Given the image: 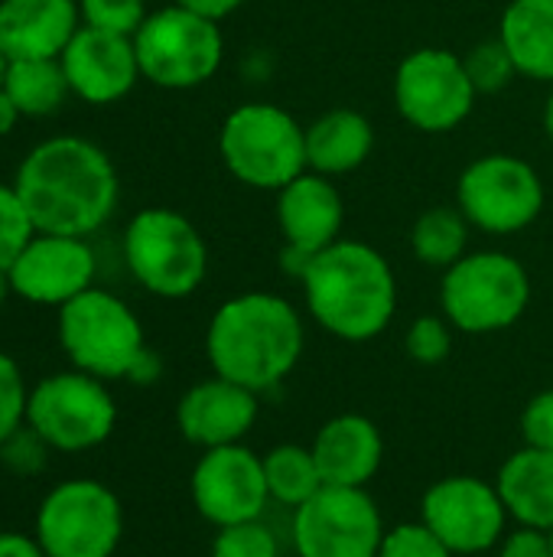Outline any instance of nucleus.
<instances>
[{
  "label": "nucleus",
  "instance_id": "f257e3e1",
  "mask_svg": "<svg viewBox=\"0 0 553 557\" xmlns=\"http://www.w3.org/2000/svg\"><path fill=\"white\" fill-rule=\"evenodd\" d=\"M36 232L88 238L117 209L121 180L111 157L85 137L36 144L13 180Z\"/></svg>",
  "mask_w": 553,
  "mask_h": 557
},
{
  "label": "nucleus",
  "instance_id": "f03ea898",
  "mask_svg": "<svg viewBox=\"0 0 553 557\" xmlns=\"http://www.w3.org/2000/svg\"><path fill=\"white\" fill-rule=\"evenodd\" d=\"M303 343V320L290 300L251 290L215 310L205 333V356L215 375L261 395L297 369Z\"/></svg>",
  "mask_w": 553,
  "mask_h": 557
},
{
  "label": "nucleus",
  "instance_id": "7ed1b4c3",
  "mask_svg": "<svg viewBox=\"0 0 553 557\" xmlns=\"http://www.w3.org/2000/svg\"><path fill=\"white\" fill-rule=\"evenodd\" d=\"M300 281L313 320L345 343H368L394 320L398 281L372 245L339 238L306 261Z\"/></svg>",
  "mask_w": 553,
  "mask_h": 557
},
{
  "label": "nucleus",
  "instance_id": "20e7f679",
  "mask_svg": "<svg viewBox=\"0 0 553 557\" xmlns=\"http://www.w3.org/2000/svg\"><path fill=\"white\" fill-rule=\"evenodd\" d=\"M59 346L78 372H88L101 382H153L160 372L156 356L147 349L137 313L101 287H88L59 307Z\"/></svg>",
  "mask_w": 553,
  "mask_h": 557
},
{
  "label": "nucleus",
  "instance_id": "39448f33",
  "mask_svg": "<svg viewBox=\"0 0 553 557\" xmlns=\"http://www.w3.org/2000/svg\"><path fill=\"white\" fill-rule=\"evenodd\" d=\"M218 150L228 173L251 189L280 193L306 173V127L277 104L251 101L235 108L218 134Z\"/></svg>",
  "mask_w": 553,
  "mask_h": 557
},
{
  "label": "nucleus",
  "instance_id": "423d86ee",
  "mask_svg": "<svg viewBox=\"0 0 553 557\" xmlns=\"http://www.w3.org/2000/svg\"><path fill=\"white\" fill-rule=\"evenodd\" d=\"M124 261L143 290L166 300H183L202 287L209 248L186 215L153 206L127 222Z\"/></svg>",
  "mask_w": 553,
  "mask_h": 557
},
{
  "label": "nucleus",
  "instance_id": "0eeeda50",
  "mask_svg": "<svg viewBox=\"0 0 553 557\" xmlns=\"http://www.w3.org/2000/svg\"><path fill=\"white\" fill-rule=\"evenodd\" d=\"M531 300L525 264L505 251H473L460 258L440 287V304L450 326L486 336L515 326Z\"/></svg>",
  "mask_w": 553,
  "mask_h": 557
},
{
  "label": "nucleus",
  "instance_id": "6e6552de",
  "mask_svg": "<svg viewBox=\"0 0 553 557\" xmlns=\"http://www.w3.org/2000/svg\"><path fill=\"white\" fill-rule=\"evenodd\" d=\"M134 49L140 78L169 91H186L205 85L218 72L225 39L215 20L173 3L147 13L143 26L134 33Z\"/></svg>",
  "mask_w": 553,
  "mask_h": 557
},
{
  "label": "nucleus",
  "instance_id": "1a4fd4ad",
  "mask_svg": "<svg viewBox=\"0 0 553 557\" xmlns=\"http://www.w3.org/2000/svg\"><path fill=\"white\" fill-rule=\"evenodd\" d=\"M26 424L49 450L81 454L104 444L117 424V405L108 385L88 372H55L29 388Z\"/></svg>",
  "mask_w": 553,
  "mask_h": 557
},
{
  "label": "nucleus",
  "instance_id": "9d476101",
  "mask_svg": "<svg viewBox=\"0 0 553 557\" xmlns=\"http://www.w3.org/2000/svg\"><path fill=\"white\" fill-rule=\"evenodd\" d=\"M121 535V499L98 480L59 483L39 503L36 542L46 557H114Z\"/></svg>",
  "mask_w": 553,
  "mask_h": 557
},
{
  "label": "nucleus",
  "instance_id": "9b49d317",
  "mask_svg": "<svg viewBox=\"0 0 553 557\" xmlns=\"http://www.w3.org/2000/svg\"><path fill=\"white\" fill-rule=\"evenodd\" d=\"M456 202L469 225L492 235H515L541 215L544 183L521 157L486 153L463 170Z\"/></svg>",
  "mask_w": 553,
  "mask_h": 557
},
{
  "label": "nucleus",
  "instance_id": "f8f14e48",
  "mask_svg": "<svg viewBox=\"0 0 553 557\" xmlns=\"http://www.w3.org/2000/svg\"><path fill=\"white\" fill-rule=\"evenodd\" d=\"M476 95L466 62L433 46L411 52L394 75V104L401 117L424 134L460 127L473 114Z\"/></svg>",
  "mask_w": 553,
  "mask_h": 557
},
{
  "label": "nucleus",
  "instance_id": "ddd939ff",
  "mask_svg": "<svg viewBox=\"0 0 553 557\" xmlns=\"http://www.w3.org/2000/svg\"><path fill=\"white\" fill-rule=\"evenodd\" d=\"M385 522L375 499L352 486H323L293 509L297 557H378Z\"/></svg>",
  "mask_w": 553,
  "mask_h": 557
},
{
  "label": "nucleus",
  "instance_id": "4468645a",
  "mask_svg": "<svg viewBox=\"0 0 553 557\" xmlns=\"http://www.w3.org/2000/svg\"><path fill=\"white\" fill-rule=\"evenodd\" d=\"M420 522L453 555H482L505 539L508 509L495 483L479 476H447L424 493Z\"/></svg>",
  "mask_w": 553,
  "mask_h": 557
},
{
  "label": "nucleus",
  "instance_id": "2eb2a0df",
  "mask_svg": "<svg viewBox=\"0 0 553 557\" xmlns=\"http://www.w3.org/2000/svg\"><path fill=\"white\" fill-rule=\"evenodd\" d=\"M192 506L215 529L254 522L271 503L264 457L244 444L205 450L192 470Z\"/></svg>",
  "mask_w": 553,
  "mask_h": 557
},
{
  "label": "nucleus",
  "instance_id": "dca6fc26",
  "mask_svg": "<svg viewBox=\"0 0 553 557\" xmlns=\"http://www.w3.org/2000/svg\"><path fill=\"white\" fill-rule=\"evenodd\" d=\"M7 271L13 294L26 304L65 307L68 300L95 287L98 264L85 238L36 232Z\"/></svg>",
  "mask_w": 553,
  "mask_h": 557
},
{
  "label": "nucleus",
  "instance_id": "f3484780",
  "mask_svg": "<svg viewBox=\"0 0 553 557\" xmlns=\"http://www.w3.org/2000/svg\"><path fill=\"white\" fill-rule=\"evenodd\" d=\"M345 202L339 186L323 173H300L277 193V225L284 235V268L303 274L306 261L339 242Z\"/></svg>",
  "mask_w": 553,
  "mask_h": 557
},
{
  "label": "nucleus",
  "instance_id": "a211bd4d",
  "mask_svg": "<svg viewBox=\"0 0 553 557\" xmlns=\"http://www.w3.org/2000/svg\"><path fill=\"white\" fill-rule=\"evenodd\" d=\"M59 62L68 78V91L88 104H114L140 78L134 39L85 23L62 49Z\"/></svg>",
  "mask_w": 553,
  "mask_h": 557
},
{
  "label": "nucleus",
  "instance_id": "6ab92c4d",
  "mask_svg": "<svg viewBox=\"0 0 553 557\" xmlns=\"http://www.w3.org/2000/svg\"><path fill=\"white\" fill-rule=\"evenodd\" d=\"M257 411H261L257 392L215 375V379L192 385L179 398L176 424L189 444L202 450H215V447L241 444L251 434Z\"/></svg>",
  "mask_w": 553,
  "mask_h": 557
},
{
  "label": "nucleus",
  "instance_id": "aec40b11",
  "mask_svg": "<svg viewBox=\"0 0 553 557\" xmlns=\"http://www.w3.org/2000/svg\"><path fill=\"white\" fill-rule=\"evenodd\" d=\"M81 26L78 0H0L7 59H59Z\"/></svg>",
  "mask_w": 553,
  "mask_h": 557
},
{
  "label": "nucleus",
  "instance_id": "412c9836",
  "mask_svg": "<svg viewBox=\"0 0 553 557\" xmlns=\"http://www.w3.org/2000/svg\"><path fill=\"white\" fill-rule=\"evenodd\" d=\"M313 457L326 486L365 490L385 460V441L375 421L362 414H339L316 431Z\"/></svg>",
  "mask_w": 553,
  "mask_h": 557
},
{
  "label": "nucleus",
  "instance_id": "4be33fe9",
  "mask_svg": "<svg viewBox=\"0 0 553 557\" xmlns=\"http://www.w3.org/2000/svg\"><path fill=\"white\" fill-rule=\"evenodd\" d=\"M499 496L518 525L553 529V450L521 447L499 470Z\"/></svg>",
  "mask_w": 553,
  "mask_h": 557
},
{
  "label": "nucleus",
  "instance_id": "5701e85b",
  "mask_svg": "<svg viewBox=\"0 0 553 557\" xmlns=\"http://www.w3.org/2000/svg\"><path fill=\"white\" fill-rule=\"evenodd\" d=\"M375 147L372 121L352 108L326 111L306 127V166L323 176H342L359 170Z\"/></svg>",
  "mask_w": 553,
  "mask_h": 557
},
{
  "label": "nucleus",
  "instance_id": "b1692460",
  "mask_svg": "<svg viewBox=\"0 0 553 557\" xmlns=\"http://www.w3.org/2000/svg\"><path fill=\"white\" fill-rule=\"evenodd\" d=\"M499 39L512 52L518 75L553 82V0H512L502 13Z\"/></svg>",
  "mask_w": 553,
  "mask_h": 557
},
{
  "label": "nucleus",
  "instance_id": "393cba45",
  "mask_svg": "<svg viewBox=\"0 0 553 557\" xmlns=\"http://www.w3.org/2000/svg\"><path fill=\"white\" fill-rule=\"evenodd\" d=\"M3 91L23 117H49L72 95L59 59H13Z\"/></svg>",
  "mask_w": 553,
  "mask_h": 557
},
{
  "label": "nucleus",
  "instance_id": "a878e982",
  "mask_svg": "<svg viewBox=\"0 0 553 557\" xmlns=\"http://www.w3.org/2000/svg\"><path fill=\"white\" fill-rule=\"evenodd\" d=\"M469 245V219L460 209L450 206H433L427 209L411 232V248L417 261L427 268H443L450 271L460 258H466Z\"/></svg>",
  "mask_w": 553,
  "mask_h": 557
},
{
  "label": "nucleus",
  "instance_id": "bb28decb",
  "mask_svg": "<svg viewBox=\"0 0 553 557\" xmlns=\"http://www.w3.org/2000/svg\"><path fill=\"white\" fill-rule=\"evenodd\" d=\"M264 476H267L271 499H277L280 506H290V509H300L326 486L323 473L316 467L313 447H300V444L274 447L264 457Z\"/></svg>",
  "mask_w": 553,
  "mask_h": 557
},
{
  "label": "nucleus",
  "instance_id": "cd10ccee",
  "mask_svg": "<svg viewBox=\"0 0 553 557\" xmlns=\"http://www.w3.org/2000/svg\"><path fill=\"white\" fill-rule=\"evenodd\" d=\"M463 62H466V72H469L476 91H502L518 75V65H515L512 52L505 49V42L499 36L473 46Z\"/></svg>",
  "mask_w": 553,
  "mask_h": 557
},
{
  "label": "nucleus",
  "instance_id": "c85d7f7f",
  "mask_svg": "<svg viewBox=\"0 0 553 557\" xmlns=\"http://www.w3.org/2000/svg\"><path fill=\"white\" fill-rule=\"evenodd\" d=\"M36 235V225L13 183H0V268H10L26 242Z\"/></svg>",
  "mask_w": 553,
  "mask_h": 557
},
{
  "label": "nucleus",
  "instance_id": "c756f323",
  "mask_svg": "<svg viewBox=\"0 0 553 557\" xmlns=\"http://www.w3.org/2000/svg\"><path fill=\"white\" fill-rule=\"evenodd\" d=\"M212 557H280L277 535L261 522H238L218 529L212 542Z\"/></svg>",
  "mask_w": 553,
  "mask_h": 557
},
{
  "label": "nucleus",
  "instance_id": "7c9ffc66",
  "mask_svg": "<svg viewBox=\"0 0 553 557\" xmlns=\"http://www.w3.org/2000/svg\"><path fill=\"white\" fill-rule=\"evenodd\" d=\"M78 13L85 26L134 39V33L147 20V3L143 0H78Z\"/></svg>",
  "mask_w": 553,
  "mask_h": 557
},
{
  "label": "nucleus",
  "instance_id": "2f4dec72",
  "mask_svg": "<svg viewBox=\"0 0 553 557\" xmlns=\"http://www.w3.org/2000/svg\"><path fill=\"white\" fill-rule=\"evenodd\" d=\"M404 349L420 366H440L453 349L450 320L443 317H417L404 336Z\"/></svg>",
  "mask_w": 553,
  "mask_h": 557
},
{
  "label": "nucleus",
  "instance_id": "473e14b6",
  "mask_svg": "<svg viewBox=\"0 0 553 557\" xmlns=\"http://www.w3.org/2000/svg\"><path fill=\"white\" fill-rule=\"evenodd\" d=\"M378 557H456L424 522H401L385 532Z\"/></svg>",
  "mask_w": 553,
  "mask_h": 557
},
{
  "label": "nucleus",
  "instance_id": "72a5a7b5",
  "mask_svg": "<svg viewBox=\"0 0 553 557\" xmlns=\"http://www.w3.org/2000/svg\"><path fill=\"white\" fill-rule=\"evenodd\" d=\"M26 401L29 392L20 366L7 352H0V444L26 424Z\"/></svg>",
  "mask_w": 553,
  "mask_h": 557
},
{
  "label": "nucleus",
  "instance_id": "f704fd0d",
  "mask_svg": "<svg viewBox=\"0 0 553 557\" xmlns=\"http://www.w3.org/2000/svg\"><path fill=\"white\" fill-rule=\"evenodd\" d=\"M46 450H49V444L29 424H23L16 434H10L0 444V460L7 470H13L20 476H33L46 467Z\"/></svg>",
  "mask_w": 553,
  "mask_h": 557
},
{
  "label": "nucleus",
  "instance_id": "c9c22d12",
  "mask_svg": "<svg viewBox=\"0 0 553 557\" xmlns=\"http://www.w3.org/2000/svg\"><path fill=\"white\" fill-rule=\"evenodd\" d=\"M521 437L528 447L553 450V388L535 395L521 414Z\"/></svg>",
  "mask_w": 553,
  "mask_h": 557
},
{
  "label": "nucleus",
  "instance_id": "e433bc0d",
  "mask_svg": "<svg viewBox=\"0 0 553 557\" xmlns=\"http://www.w3.org/2000/svg\"><path fill=\"white\" fill-rule=\"evenodd\" d=\"M499 557H551V535L544 529L521 525L502 539Z\"/></svg>",
  "mask_w": 553,
  "mask_h": 557
},
{
  "label": "nucleus",
  "instance_id": "4c0bfd02",
  "mask_svg": "<svg viewBox=\"0 0 553 557\" xmlns=\"http://www.w3.org/2000/svg\"><path fill=\"white\" fill-rule=\"evenodd\" d=\"M0 557H46L36 535H16V532H0Z\"/></svg>",
  "mask_w": 553,
  "mask_h": 557
},
{
  "label": "nucleus",
  "instance_id": "58836bf2",
  "mask_svg": "<svg viewBox=\"0 0 553 557\" xmlns=\"http://www.w3.org/2000/svg\"><path fill=\"white\" fill-rule=\"evenodd\" d=\"M173 3H179V7H186V10H192V13H202V16H209V20H222V16H228V13H235L244 0H173Z\"/></svg>",
  "mask_w": 553,
  "mask_h": 557
},
{
  "label": "nucleus",
  "instance_id": "ea45409f",
  "mask_svg": "<svg viewBox=\"0 0 553 557\" xmlns=\"http://www.w3.org/2000/svg\"><path fill=\"white\" fill-rule=\"evenodd\" d=\"M20 117H23V114L16 111V104L7 98V91H0V137H7V134L16 127Z\"/></svg>",
  "mask_w": 553,
  "mask_h": 557
},
{
  "label": "nucleus",
  "instance_id": "a19ab883",
  "mask_svg": "<svg viewBox=\"0 0 553 557\" xmlns=\"http://www.w3.org/2000/svg\"><path fill=\"white\" fill-rule=\"evenodd\" d=\"M13 294V287H10V271L7 268H0V307L7 304V297Z\"/></svg>",
  "mask_w": 553,
  "mask_h": 557
},
{
  "label": "nucleus",
  "instance_id": "79ce46f5",
  "mask_svg": "<svg viewBox=\"0 0 553 557\" xmlns=\"http://www.w3.org/2000/svg\"><path fill=\"white\" fill-rule=\"evenodd\" d=\"M544 131H548V137L553 140V91L551 98H548V104H544Z\"/></svg>",
  "mask_w": 553,
  "mask_h": 557
},
{
  "label": "nucleus",
  "instance_id": "37998d69",
  "mask_svg": "<svg viewBox=\"0 0 553 557\" xmlns=\"http://www.w3.org/2000/svg\"><path fill=\"white\" fill-rule=\"evenodd\" d=\"M7 72H10V59H7V52L0 49V91H3V82H7Z\"/></svg>",
  "mask_w": 553,
  "mask_h": 557
},
{
  "label": "nucleus",
  "instance_id": "c03bdc74",
  "mask_svg": "<svg viewBox=\"0 0 553 557\" xmlns=\"http://www.w3.org/2000/svg\"><path fill=\"white\" fill-rule=\"evenodd\" d=\"M548 535H551V557H553V529H551V532H548Z\"/></svg>",
  "mask_w": 553,
  "mask_h": 557
}]
</instances>
